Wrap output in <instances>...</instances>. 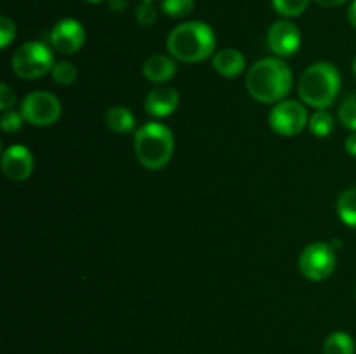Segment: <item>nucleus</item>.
Wrapping results in <instances>:
<instances>
[{"label": "nucleus", "instance_id": "nucleus-1", "mask_svg": "<svg viewBox=\"0 0 356 354\" xmlns=\"http://www.w3.org/2000/svg\"><path fill=\"white\" fill-rule=\"evenodd\" d=\"M245 87L259 103H280L292 89V71L280 58H264L250 66Z\"/></svg>", "mask_w": 356, "mask_h": 354}, {"label": "nucleus", "instance_id": "nucleus-2", "mask_svg": "<svg viewBox=\"0 0 356 354\" xmlns=\"http://www.w3.org/2000/svg\"><path fill=\"white\" fill-rule=\"evenodd\" d=\"M216 49V35L202 21H188L174 28L167 37V51L183 62H200Z\"/></svg>", "mask_w": 356, "mask_h": 354}, {"label": "nucleus", "instance_id": "nucleus-3", "mask_svg": "<svg viewBox=\"0 0 356 354\" xmlns=\"http://www.w3.org/2000/svg\"><path fill=\"white\" fill-rule=\"evenodd\" d=\"M298 90L308 106L327 110L341 90L339 69L330 62H315L301 75Z\"/></svg>", "mask_w": 356, "mask_h": 354}, {"label": "nucleus", "instance_id": "nucleus-4", "mask_svg": "<svg viewBox=\"0 0 356 354\" xmlns=\"http://www.w3.org/2000/svg\"><path fill=\"white\" fill-rule=\"evenodd\" d=\"M134 151L145 169H163L170 162L174 153L172 130L159 121L145 124L134 135Z\"/></svg>", "mask_w": 356, "mask_h": 354}, {"label": "nucleus", "instance_id": "nucleus-5", "mask_svg": "<svg viewBox=\"0 0 356 354\" xmlns=\"http://www.w3.org/2000/svg\"><path fill=\"white\" fill-rule=\"evenodd\" d=\"M54 66V56L44 42L23 44L13 56V71L23 80H35L47 75Z\"/></svg>", "mask_w": 356, "mask_h": 354}, {"label": "nucleus", "instance_id": "nucleus-6", "mask_svg": "<svg viewBox=\"0 0 356 354\" xmlns=\"http://www.w3.org/2000/svg\"><path fill=\"white\" fill-rule=\"evenodd\" d=\"M19 111L28 124L35 127H49L61 117V103L47 90H35L24 97Z\"/></svg>", "mask_w": 356, "mask_h": 354}, {"label": "nucleus", "instance_id": "nucleus-7", "mask_svg": "<svg viewBox=\"0 0 356 354\" xmlns=\"http://www.w3.org/2000/svg\"><path fill=\"white\" fill-rule=\"evenodd\" d=\"M299 269L312 281H322L336 269V252L330 243L315 242L306 246L299 255Z\"/></svg>", "mask_w": 356, "mask_h": 354}, {"label": "nucleus", "instance_id": "nucleus-8", "mask_svg": "<svg viewBox=\"0 0 356 354\" xmlns=\"http://www.w3.org/2000/svg\"><path fill=\"white\" fill-rule=\"evenodd\" d=\"M309 124L308 110L305 104L294 99H284L275 104L270 111V125L273 132L284 137H292L305 130Z\"/></svg>", "mask_w": 356, "mask_h": 354}, {"label": "nucleus", "instance_id": "nucleus-9", "mask_svg": "<svg viewBox=\"0 0 356 354\" xmlns=\"http://www.w3.org/2000/svg\"><path fill=\"white\" fill-rule=\"evenodd\" d=\"M49 42L51 47L61 54H75L86 44V28L76 19L66 17L52 26Z\"/></svg>", "mask_w": 356, "mask_h": 354}, {"label": "nucleus", "instance_id": "nucleus-10", "mask_svg": "<svg viewBox=\"0 0 356 354\" xmlns=\"http://www.w3.org/2000/svg\"><path fill=\"white\" fill-rule=\"evenodd\" d=\"M268 47L277 58L294 56L301 47V31L291 21H277L268 30Z\"/></svg>", "mask_w": 356, "mask_h": 354}, {"label": "nucleus", "instance_id": "nucleus-11", "mask_svg": "<svg viewBox=\"0 0 356 354\" xmlns=\"http://www.w3.org/2000/svg\"><path fill=\"white\" fill-rule=\"evenodd\" d=\"M2 172L14 183L26 180L33 172V156L30 149L21 144H13L2 153Z\"/></svg>", "mask_w": 356, "mask_h": 354}, {"label": "nucleus", "instance_id": "nucleus-12", "mask_svg": "<svg viewBox=\"0 0 356 354\" xmlns=\"http://www.w3.org/2000/svg\"><path fill=\"white\" fill-rule=\"evenodd\" d=\"M177 106H179V94L167 83L153 87L145 99L146 113L156 118L169 117L177 110Z\"/></svg>", "mask_w": 356, "mask_h": 354}, {"label": "nucleus", "instance_id": "nucleus-13", "mask_svg": "<svg viewBox=\"0 0 356 354\" xmlns=\"http://www.w3.org/2000/svg\"><path fill=\"white\" fill-rule=\"evenodd\" d=\"M176 61L170 56L153 54L143 62V75H145V78L148 82L156 83V85H162V83L172 80L174 75H176Z\"/></svg>", "mask_w": 356, "mask_h": 354}, {"label": "nucleus", "instance_id": "nucleus-14", "mask_svg": "<svg viewBox=\"0 0 356 354\" xmlns=\"http://www.w3.org/2000/svg\"><path fill=\"white\" fill-rule=\"evenodd\" d=\"M212 66L219 75L226 76V78H235L245 69V58L236 49H222L214 54Z\"/></svg>", "mask_w": 356, "mask_h": 354}, {"label": "nucleus", "instance_id": "nucleus-15", "mask_svg": "<svg viewBox=\"0 0 356 354\" xmlns=\"http://www.w3.org/2000/svg\"><path fill=\"white\" fill-rule=\"evenodd\" d=\"M104 121H106L108 128L117 132V134H127V132L134 130L136 127L134 115L125 106L110 108L104 115Z\"/></svg>", "mask_w": 356, "mask_h": 354}, {"label": "nucleus", "instance_id": "nucleus-16", "mask_svg": "<svg viewBox=\"0 0 356 354\" xmlns=\"http://www.w3.org/2000/svg\"><path fill=\"white\" fill-rule=\"evenodd\" d=\"M337 214L344 224L356 229V187H348L339 194Z\"/></svg>", "mask_w": 356, "mask_h": 354}, {"label": "nucleus", "instance_id": "nucleus-17", "mask_svg": "<svg viewBox=\"0 0 356 354\" xmlns=\"http://www.w3.org/2000/svg\"><path fill=\"white\" fill-rule=\"evenodd\" d=\"M323 354H355V340L346 332H334L323 342Z\"/></svg>", "mask_w": 356, "mask_h": 354}, {"label": "nucleus", "instance_id": "nucleus-18", "mask_svg": "<svg viewBox=\"0 0 356 354\" xmlns=\"http://www.w3.org/2000/svg\"><path fill=\"white\" fill-rule=\"evenodd\" d=\"M308 127L316 137H327L334 130V117L327 110H316L309 117Z\"/></svg>", "mask_w": 356, "mask_h": 354}, {"label": "nucleus", "instance_id": "nucleus-19", "mask_svg": "<svg viewBox=\"0 0 356 354\" xmlns=\"http://www.w3.org/2000/svg\"><path fill=\"white\" fill-rule=\"evenodd\" d=\"M51 75H52V80H54L56 83H59V85H70V83H73L76 80V68L73 62L70 61H59V62H54V66H52L51 69Z\"/></svg>", "mask_w": 356, "mask_h": 354}, {"label": "nucleus", "instance_id": "nucleus-20", "mask_svg": "<svg viewBox=\"0 0 356 354\" xmlns=\"http://www.w3.org/2000/svg\"><path fill=\"white\" fill-rule=\"evenodd\" d=\"M309 6V0H273V9L285 17L301 16Z\"/></svg>", "mask_w": 356, "mask_h": 354}, {"label": "nucleus", "instance_id": "nucleus-21", "mask_svg": "<svg viewBox=\"0 0 356 354\" xmlns=\"http://www.w3.org/2000/svg\"><path fill=\"white\" fill-rule=\"evenodd\" d=\"M195 7V0H162V10L167 16L179 19L191 14Z\"/></svg>", "mask_w": 356, "mask_h": 354}, {"label": "nucleus", "instance_id": "nucleus-22", "mask_svg": "<svg viewBox=\"0 0 356 354\" xmlns=\"http://www.w3.org/2000/svg\"><path fill=\"white\" fill-rule=\"evenodd\" d=\"M339 120L344 127L356 132V94H351L341 103Z\"/></svg>", "mask_w": 356, "mask_h": 354}, {"label": "nucleus", "instance_id": "nucleus-23", "mask_svg": "<svg viewBox=\"0 0 356 354\" xmlns=\"http://www.w3.org/2000/svg\"><path fill=\"white\" fill-rule=\"evenodd\" d=\"M24 118L21 115V111H14V110H7L3 111L2 118H0V127H2L3 132L10 134V132H17L23 125Z\"/></svg>", "mask_w": 356, "mask_h": 354}, {"label": "nucleus", "instance_id": "nucleus-24", "mask_svg": "<svg viewBox=\"0 0 356 354\" xmlns=\"http://www.w3.org/2000/svg\"><path fill=\"white\" fill-rule=\"evenodd\" d=\"M136 19L143 26H152L156 21V9L152 2H143L136 9Z\"/></svg>", "mask_w": 356, "mask_h": 354}, {"label": "nucleus", "instance_id": "nucleus-25", "mask_svg": "<svg viewBox=\"0 0 356 354\" xmlns=\"http://www.w3.org/2000/svg\"><path fill=\"white\" fill-rule=\"evenodd\" d=\"M16 37V24L10 17H0V47L6 49Z\"/></svg>", "mask_w": 356, "mask_h": 354}, {"label": "nucleus", "instance_id": "nucleus-26", "mask_svg": "<svg viewBox=\"0 0 356 354\" xmlns=\"http://www.w3.org/2000/svg\"><path fill=\"white\" fill-rule=\"evenodd\" d=\"M14 103H16V92L7 83H2L0 85V110H10L14 106Z\"/></svg>", "mask_w": 356, "mask_h": 354}, {"label": "nucleus", "instance_id": "nucleus-27", "mask_svg": "<svg viewBox=\"0 0 356 354\" xmlns=\"http://www.w3.org/2000/svg\"><path fill=\"white\" fill-rule=\"evenodd\" d=\"M344 148H346V151L350 153L351 156H355L356 158V132H353L351 135H348L346 142H344Z\"/></svg>", "mask_w": 356, "mask_h": 354}, {"label": "nucleus", "instance_id": "nucleus-28", "mask_svg": "<svg viewBox=\"0 0 356 354\" xmlns=\"http://www.w3.org/2000/svg\"><path fill=\"white\" fill-rule=\"evenodd\" d=\"M316 3H320L322 7H337V6H343L344 2L348 0H315Z\"/></svg>", "mask_w": 356, "mask_h": 354}, {"label": "nucleus", "instance_id": "nucleus-29", "mask_svg": "<svg viewBox=\"0 0 356 354\" xmlns=\"http://www.w3.org/2000/svg\"><path fill=\"white\" fill-rule=\"evenodd\" d=\"M348 19H350V23L356 28V0L350 6V10H348Z\"/></svg>", "mask_w": 356, "mask_h": 354}, {"label": "nucleus", "instance_id": "nucleus-30", "mask_svg": "<svg viewBox=\"0 0 356 354\" xmlns=\"http://www.w3.org/2000/svg\"><path fill=\"white\" fill-rule=\"evenodd\" d=\"M86 2H90V3H97V2H103V0H86Z\"/></svg>", "mask_w": 356, "mask_h": 354}, {"label": "nucleus", "instance_id": "nucleus-31", "mask_svg": "<svg viewBox=\"0 0 356 354\" xmlns=\"http://www.w3.org/2000/svg\"><path fill=\"white\" fill-rule=\"evenodd\" d=\"M353 73H355V76H356V58H355V61H353Z\"/></svg>", "mask_w": 356, "mask_h": 354}, {"label": "nucleus", "instance_id": "nucleus-32", "mask_svg": "<svg viewBox=\"0 0 356 354\" xmlns=\"http://www.w3.org/2000/svg\"><path fill=\"white\" fill-rule=\"evenodd\" d=\"M143 2H153V0H143Z\"/></svg>", "mask_w": 356, "mask_h": 354}, {"label": "nucleus", "instance_id": "nucleus-33", "mask_svg": "<svg viewBox=\"0 0 356 354\" xmlns=\"http://www.w3.org/2000/svg\"><path fill=\"white\" fill-rule=\"evenodd\" d=\"M355 297H356V292H355Z\"/></svg>", "mask_w": 356, "mask_h": 354}]
</instances>
